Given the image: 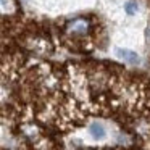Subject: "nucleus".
Instances as JSON below:
<instances>
[{"label":"nucleus","instance_id":"5","mask_svg":"<svg viewBox=\"0 0 150 150\" xmlns=\"http://www.w3.org/2000/svg\"><path fill=\"white\" fill-rule=\"evenodd\" d=\"M147 40H149V44H150V28L147 29Z\"/></svg>","mask_w":150,"mask_h":150},{"label":"nucleus","instance_id":"3","mask_svg":"<svg viewBox=\"0 0 150 150\" xmlns=\"http://www.w3.org/2000/svg\"><path fill=\"white\" fill-rule=\"evenodd\" d=\"M68 29L71 31V33H76V34H84L86 31H87V23H86L84 20H76V21H73V23H69Z\"/></svg>","mask_w":150,"mask_h":150},{"label":"nucleus","instance_id":"2","mask_svg":"<svg viewBox=\"0 0 150 150\" xmlns=\"http://www.w3.org/2000/svg\"><path fill=\"white\" fill-rule=\"evenodd\" d=\"M89 134L95 140H103L107 137V129H105V126L102 123H92L89 126Z\"/></svg>","mask_w":150,"mask_h":150},{"label":"nucleus","instance_id":"1","mask_svg":"<svg viewBox=\"0 0 150 150\" xmlns=\"http://www.w3.org/2000/svg\"><path fill=\"white\" fill-rule=\"evenodd\" d=\"M115 55H116L120 60H123V62L129 63V65H137V63H140V57L137 55L136 52H132V50L120 49V47H118V49L115 50Z\"/></svg>","mask_w":150,"mask_h":150},{"label":"nucleus","instance_id":"4","mask_svg":"<svg viewBox=\"0 0 150 150\" xmlns=\"http://www.w3.org/2000/svg\"><path fill=\"white\" fill-rule=\"evenodd\" d=\"M124 11H126L127 15H136L137 11H139V5H137V2H134V0H127L126 4H124Z\"/></svg>","mask_w":150,"mask_h":150}]
</instances>
